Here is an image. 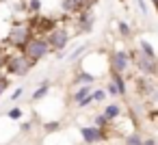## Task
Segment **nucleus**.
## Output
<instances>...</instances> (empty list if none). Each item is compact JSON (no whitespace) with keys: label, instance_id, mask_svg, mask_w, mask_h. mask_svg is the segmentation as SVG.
Listing matches in <instances>:
<instances>
[{"label":"nucleus","instance_id":"nucleus-1","mask_svg":"<svg viewBox=\"0 0 158 145\" xmlns=\"http://www.w3.org/2000/svg\"><path fill=\"white\" fill-rule=\"evenodd\" d=\"M33 26L31 22H15L9 31V37H7V46H13L18 50L24 52V48L28 46V41L33 39Z\"/></svg>","mask_w":158,"mask_h":145},{"label":"nucleus","instance_id":"nucleus-2","mask_svg":"<svg viewBox=\"0 0 158 145\" xmlns=\"http://www.w3.org/2000/svg\"><path fill=\"white\" fill-rule=\"evenodd\" d=\"M33 67H35V61H31L24 52H20V54H11V56H9L7 67H5V74H9V76H18V78H24Z\"/></svg>","mask_w":158,"mask_h":145},{"label":"nucleus","instance_id":"nucleus-3","mask_svg":"<svg viewBox=\"0 0 158 145\" xmlns=\"http://www.w3.org/2000/svg\"><path fill=\"white\" fill-rule=\"evenodd\" d=\"M50 52H52V48H50V44H48V39H46L44 35H35V37L28 41V46L24 48V54H26L31 61H35V63H39L41 59H46Z\"/></svg>","mask_w":158,"mask_h":145},{"label":"nucleus","instance_id":"nucleus-4","mask_svg":"<svg viewBox=\"0 0 158 145\" xmlns=\"http://www.w3.org/2000/svg\"><path fill=\"white\" fill-rule=\"evenodd\" d=\"M130 56H132L134 67H136L145 78L158 76V59H149V56H145V54L139 52V50H130Z\"/></svg>","mask_w":158,"mask_h":145},{"label":"nucleus","instance_id":"nucleus-5","mask_svg":"<svg viewBox=\"0 0 158 145\" xmlns=\"http://www.w3.org/2000/svg\"><path fill=\"white\" fill-rule=\"evenodd\" d=\"M130 65H132V56H130L128 50H113L108 54V67H110L113 74H121L123 76L130 69Z\"/></svg>","mask_w":158,"mask_h":145},{"label":"nucleus","instance_id":"nucleus-6","mask_svg":"<svg viewBox=\"0 0 158 145\" xmlns=\"http://www.w3.org/2000/svg\"><path fill=\"white\" fill-rule=\"evenodd\" d=\"M46 39H48V44H50L52 52H63V50L67 48V44H69L72 35H69V31H67V28L56 26V28H52V31L46 35Z\"/></svg>","mask_w":158,"mask_h":145},{"label":"nucleus","instance_id":"nucleus-7","mask_svg":"<svg viewBox=\"0 0 158 145\" xmlns=\"http://www.w3.org/2000/svg\"><path fill=\"white\" fill-rule=\"evenodd\" d=\"M80 136H82V141L87 145H95V143L106 139V132L102 128H98V126H82L80 128Z\"/></svg>","mask_w":158,"mask_h":145},{"label":"nucleus","instance_id":"nucleus-8","mask_svg":"<svg viewBox=\"0 0 158 145\" xmlns=\"http://www.w3.org/2000/svg\"><path fill=\"white\" fill-rule=\"evenodd\" d=\"M93 5H95V0H63V5H61V9L65 11V13H82V11H87V9H93Z\"/></svg>","mask_w":158,"mask_h":145},{"label":"nucleus","instance_id":"nucleus-9","mask_svg":"<svg viewBox=\"0 0 158 145\" xmlns=\"http://www.w3.org/2000/svg\"><path fill=\"white\" fill-rule=\"evenodd\" d=\"M76 24H78V33L89 35V33L93 31V26H95V13H93V9H87V11L78 13Z\"/></svg>","mask_w":158,"mask_h":145},{"label":"nucleus","instance_id":"nucleus-10","mask_svg":"<svg viewBox=\"0 0 158 145\" xmlns=\"http://www.w3.org/2000/svg\"><path fill=\"white\" fill-rule=\"evenodd\" d=\"M95 80H98V76H95L93 72H87V69H78L76 76L72 78V82H74L76 87H93Z\"/></svg>","mask_w":158,"mask_h":145},{"label":"nucleus","instance_id":"nucleus-11","mask_svg":"<svg viewBox=\"0 0 158 145\" xmlns=\"http://www.w3.org/2000/svg\"><path fill=\"white\" fill-rule=\"evenodd\" d=\"M91 93H93V87H76L74 93H72V102H74L76 106H80L85 100L91 97Z\"/></svg>","mask_w":158,"mask_h":145},{"label":"nucleus","instance_id":"nucleus-12","mask_svg":"<svg viewBox=\"0 0 158 145\" xmlns=\"http://www.w3.org/2000/svg\"><path fill=\"white\" fill-rule=\"evenodd\" d=\"M50 93V80L46 78V80H41L39 82V87H37V91L31 95V102H39V100H44L46 95Z\"/></svg>","mask_w":158,"mask_h":145},{"label":"nucleus","instance_id":"nucleus-13","mask_svg":"<svg viewBox=\"0 0 158 145\" xmlns=\"http://www.w3.org/2000/svg\"><path fill=\"white\" fill-rule=\"evenodd\" d=\"M102 113H104V115H106V117H108L110 121H117V119H119V117L123 115V108H121V104L113 102V104H108V106H106V108H104Z\"/></svg>","mask_w":158,"mask_h":145},{"label":"nucleus","instance_id":"nucleus-14","mask_svg":"<svg viewBox=\"0 0 158 145\" xmlns=\"http://www.w3.org/2000/svg\"><path fill=\"white\" fill-rule=\"evenodd\" d=\"M139 52H143V54H145V56H149V59H158V54H156L154 46H152L147 39H139Z\"/></svg>","mask_w":158,"mask_h":145},{"label":"nucleus","instance_id":"nucleus-15","mask_svg":"<svg viewBox=\"0 0 158 145\" xmlns=\"http://www.w3.org/2000/svg\"><path fill=\"white\" fill-rule=\"evenodd\" d=\"M110 80L115 82V87L119 89V95L123 97V95L128 93V85H126V78H123L121 74H113V72H110Z\"/></svg>","mask_w":158,"mask_h":145},{"label":"nucleus","instance_id":"nucleus-16","mask_svg":"<svg viewBox=\"0 0 158 145\" xmlns=\"http://www.w3.org/2000/svg\"><path fill=\"white\" fill-rule=\"evenodd\" d=\"M87 50H89V46H87V44H82V46H78V48H74V50L67 54V61H69V63H76L80 56H85V54H87Z\"/></svg>","mask_w":158,"mask_h":145},{"label":"nucleus","instance_id":"nucleus-17","mask_svg":"<svg viewBox=\"0 0 158 145\" xmlns=\"http://www.w3.org/2000/svg\"><path fill=\"white\" fill-rule=\"evenodd\" d=\"M117 33H119L121 39H130V37H132V26H130L128 22L119 20V22H117Z\"/></svg>","mask_w":158,"mask_h":145},{"label":"nucleus","instance_id":"nucleus-18","mask_svg":"<svg viewBox=\"0 0 158 145\" xmlns=\"http://www.w3.org/2000/svg\"><path fill=\"white\" fill-rule=\"evenodd\" d=\"M145 143V139L139 134V132H130V134H126V139H123V145H143Z\"/></svg>","mask_w":158,"mask_h":145},{"label":"nucleus","instance_id":"nucleus-19","mask_svg":"<svg viewBox=\"0 0 158 145\" xmlns=\"http://www.w3.org/2000/svg\"><path fill=\"white\" fill-rule=\"evenodd\" d=\"M110 123H113V121H110V119H108L104 113H98V115L93 117V126H98V128H102V130H106Z\"/></svg>","mask_w":158,"mask_h":145},{"label":"nucleus","instance_id":"nucleus-20","mask_svg":"<svg viewBox=\"0 0 158 145\" xmlns=\"http://www.w3.org/2000/svg\"><path fill=\"white\" fill-rule=\"evenodd\" d=\"M26 11H28V15H39L41 13V0H26Z\"/></svg>","mask_w":158,"mask_h":145},{"label":"nucleus","instance_id":"nucleus-21","mask_svg":"<svg viewBox=\"0 0 158 145\" xmlns=\"http://www.w3.org/2000/svg\"><path fill=\"white\" fill-rule=\"evenodd\" d=\"M106 97H108L106 89H93V93H91V100H93V102H98V104H102Z\"/></svg>","mask_w":158,"mask_h":145},{"label":"nucleus","instance_id":"nucleus-22","mask_svg":"<svg viewBox=\"0 0 158 145\" xmlns=\"http://www.w3.org/2000/svg\"><path fill=\"white\" fill-rule=\"evenodd\" d=\"M59 130H61V121H46L44 123V132L46 134H54Z\"/></svg>","mask_w":158,"mask_h":145},{"label":"nucleus","instance_id":"nucleus-23","mask_svg":"<svg viewBox=\"0 0 158 145\" xmlns=\"http://www.w3.org/2000/svg\"><path fill=\"white\" fill-rule=\"evenodd\" d=\"M9 85H11V80H9V74H2V72H0V97H2V93H7Z\"/></svg>","mask_w":158,"mask_h":145},{"label":"nucleus","instance_id":"nucleus-24","mask_svg":"<svg viewBox=\"0 0 158 145\" xmlns=\"http://www.w3.org/2000/svg\"><path fill=\"white\" fill-rule=\"evenodd\" d=\"M104 89H106V93H108V95H110V97H121V95H119V89H117V87H115V82H113V80H108V82H106V87H104Z\"/></svg>","mask_w":158,"mask_h":145},{"label":"nucleus","instance_id":"nucleus-25","mask_svg":"<svg viewBox=\"0 0 158 145\" xmlns=\"http://www.w3.org/2000/svg\"><path fill=\"white\" fill-rule=\"evenodd\" d=\"M22 115H24V110L20 106H13L11 110H7V117L9 119H22Z\"/></svg>","mask_w":158,"mask_h":145},{"label":"nucleus","instance_id":"nucleus-26","mask_svg":"<svg viewBox=\"0 0 158 145\" xmlns=\"http://www.w3.org/2000/svg\"><path fill=\"white\" fill-rule=\"evenodd\" d=\"M22 95H24V87H18V89H13V93L9 95V100H11V102H18Z\"/></svg>","mask_w":158,"mask_h":145},{"label":"nucleus","instance_id":"nucleus-27","mask_svg":"<svg viewBox=\"0 0 158 145\" xmlns=\"http://www.w3.org/2000/svg\"><path fill=\"white\" fill-rule=\"evenodd\" d=\"M136 7H139V11H141L143 15H147V13H149V9H147V5H145V0H136Z\"/></svg>","mask_w":158,"mask_h":145},{"label":"nucleus","instance_id":"nucleus-28","mask_svg":"<svg viewBox=\"0 0 158 145\" xmlns=\"http://www.w3.org/2000/svg\"><path fill=\"white\" fill-rule=\"evenodd\" d=\"M7 61H9V54H5V50L0 48V69L7 67Z\"/></svg>","mask_w":158,"mask_h":145},{"label":"nucleus","instance_id":"nucleus-29","mask_svg":"<svg viewBox=\"0 0 158 145\" xmlns=\"http://www.w3.org/2000/svg\"><path fill=\"white\" fill-rule=\"evenodd\" d=\"M149 97H152V102H154V104H158V87L154 89V93H152Z\"/></svg>","mask_w":158,"mask_h":145},{"label":"nucleus","instance_id":"nucleus-30","mask_svg":"<svg viewBox=\"0 0 158 145\" xmlns=\"http://www.w3.org/2000/svg\"><path fill=\"white\" fill-rule=\"evenodd\" d=\"M31 128H33L31 123H22V126H20V130H22V132H31Z\"/></svg>","mask_w":158,"mask_h":145},{"label":"nucleus","instance_id":"nucleus-31","mask_svg":"<svg viewBox=\"0 0 158 145\" xmlns=\"http://www.w3.org/2000/svg\"><path fill=\"white\" fill-rule=\"evenodd\" d=\"M143 145H158V143H156V139H145Z\"/></svg>","mask_w":158,"mask_h":145},{"label":"nucleus","instance_id":"nucleus-32","mask_svg":"<svg viewBox=\"0 0 158 145\" xmlns=\"http://www.w3.org/2000/svg\"><path fill=\"white\" fill-rule=\"evenodd\" d=\"M2 2H9V0H0V5H2Z\"/></svg>","mask_w":158,"mask_h":145},{"label":"nucleus","instance_id":"nucleus-33","mask_svg":"<svg viewBox=\"0 0 158 145\" xmlns=\"http://www.w3.org/2000/svg\"><path fill=\"white\" fill-rule=\"evenodd\" d=\"M152 2H154V5H158V0H152Z\"/></svg>","mask_w":158,"mask_h":145},{"label":"nucleus","instance_id":"nucleus-34","mask_svg":"<svg viewBox=\"0 0 158 145\" xmlns=\"http://www.w3.org/2000/svg\"><path fill=\"white\" fill-rule=\"evenodd\" d=\"M119 2H123V0H119Z\"/></svg>","mask_w":158,"mask_h":145}]
</instances>
